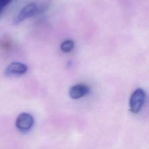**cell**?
Instances as JSON below:
<instances>
[{"mask_svg":"<svg viewBox=\"0 0 149 149\" xmlns=\"http://www.w3.org/2000/svg\"><path fill=\"white\" fill-rule=\"evenodd\" d=\"M74 47L73 41L71 40H67L64 41L61 45V49L63 52L68 53L70 52Z\"/></svg>","mask_w":149,"mask_h":149,"instance_id":"6","label":"cell"},{"mask_svg":"<svg viewBox=\"0 0 149 149\" xmlns=\"http://www.w3.org/2000/svg\"><path fill=\"white\" fill-rule=\"evenodd\" d=\"M90 91V88L87 85L77 84L70 87L69 95L72 99H79L87 95Z\"/></svg>","mask_w":149,"mask_h":149,"instance_id":"5","label":"cell"},{"mask_svg":"<svg viewBox=\"0 0 149 149\" xmlns=\"http://www.w3.org/2000/svg\"><path fill=\"white\" fill-rule=\"evenodd\" d=\"M28 68L24 63L14 62L9 64L5 69V74L7 76L22 75L26 73Z\"/></svg>","mask_w":149,"mask_h":149,"instance_id":"4","label":"cell"},{"mask_svg":"<svg viewBox=\"0 0 149 149\" xmlns=\"http://www.w3.org/2000/svg\"><path fill=\"white\" fill-rule=\"evenodd\" d=\"M146 93L140 88L136 89L132 94L129 101V108L133 113L139 112L143 106L146 100Z\"/></svg>","mask_w":149,"mask_h":149,"instance_id":"1","label":"cell"},{"mask_svg":"<svg viewBox=\"0 0 149 149\" xmlns=\"http://www.w3.org/2000/svg\"><path fill=\"white\" fill-rule=\"evenodd\" d=\"M39 10V7L35 3H31L24 6L18 13L14 19L13 23L17 25L23 22L24 20L34 16Z\"/></svg>","mask_w":149,"mask_h":149,"instance_id":"2","label":"cell"},{"mask_svg":"<svg viewBox=\"0 0 149 149\" xmlns=\"http://www.w3.org/2000/svg\"><path fill=\"white\" fill-rule=\"evenodd\" d=\"M13 0H0V15L4 8L9 5Z\"/></svg>","mask_w":149,"mask_h":149,"instance_id":"7","label":"cell"},{"mask_svg":"<svg viewBox=\"0 0 149 149\" xmlns=\"http://www.w3.org/2000/svg\"><path fill=\"white\" fill-rule=\"evenodd\" d=\"M34 124V118L29 113L23 112L20 113L16 120V127L22 132H26L30 130Z\"/></svg>","mask_w":149,"mask_h":149,"instance_id":"3","label":"cell"}]
</instances>
